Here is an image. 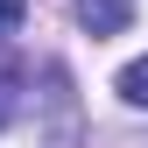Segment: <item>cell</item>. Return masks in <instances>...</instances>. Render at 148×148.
<instances>
[{
    "instance_id": "7a4b0ae2",
    "label": "cell",
    "mask_w": 148,
    "mask_h": 148,
    "mask_svg": "<svg viewBox=\"0 0 148 148\" xmlns=\"http://www.w3.org/2000/svg\"><path fill=\"white\" fill-rule=\"evenodd\" d=\"M28 106V64L21 57H0V127H14Z\"/></svg>"
},
{
    "instance_id": "277c9868",
    "label": "cell",
    "mask_w": 148,
    "mask_h": 148,
    "mask_svg": "<svg viewBox=\"0 0 148 148\" xmlns=\"http://www.w3.org/2000/svg\"><path fill=\"white\" fill-rule=\"evenodd\" d=\"M21 14H28V0H0V42L21 28Z\"/></svg>"
},
{
    "instance_id": "3957f363",
    "label": "cell",
    "mask_w": 148,
    "mask_h": 148,
    "mask_svg": "<svg viewBox=\"0 0 148 148\" xmlns=\"http://www.w3.org/2000/svg\"><path fill=\"white\" fill-rule=\"evenodd\" d=\"M113 92H120L127 106H148V57H134V64H127L120 78H113Z\"/></svg>"
},
{
    "instance_id": "6da1fadb",
    "label": "cell",
    "mask_w": 148,
    "mask_h": 148,
    "mask_svg": "<svg viewBox=\"0 0 148 148\" xmlns=\"http://www.w3.org/2000/svg\"><path fill=\"white\" fill-rule=\"evenodd\" d=\"M134 21V0H78V28L85 35H120Z\"/></svg>"
}]
</instances>
